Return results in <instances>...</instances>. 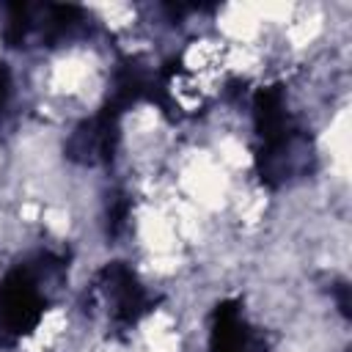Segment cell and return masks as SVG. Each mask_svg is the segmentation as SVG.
<instances>
[{
  "label": "cell",
  "mask_w": 352,
  "mask_h": 352,
  "mask_svg": "<svg viewBox=\"0 0 352 352\" xmlns=\"http://www.w3.org/2000/svg\"><path fill=\"white\" fill-rule=\"evenodd\" d=\"M63 258L44 250L28 261L11 267L0 280V349L14 346L25 336H30L50 302H52V283L63 275Z\"/></svg>",
  "instance_id": "6da1fadb"
},
{
  "label": "cell",
  "mask_w": 352,
  "mask_h": 352,
  "mask_svg": "<svg viewBox=\"0 0 352 352\" xmlns=\"http://www.w3.org/2000/svg\"><path fill=\"white\" fill-rule=\"evenodd\" d=\"M94 292L104 308L107 324L116 333L132 330L160 302V297L146 289V283L138 278V272L126 261H107L96 272Z\"/></svg>",
  "instance_id": "7a4b0ae2"
},
{
  "label": "cell",
  "mask_w": 352,
  "mask_h": 352,
  "mask_svg": "<svg viewBox=\"0 0 352 352\" xmlns=\"http://www.w3.org/2000/svg\"><path fill=\"white\" fill-rule=\"evenodd\" d=\"M121 118H124L121 113L102 104L91 118L80 121L66 138V146H63L66 160L82 168L110 165L121 143Z\"/></svg>",
  "instance_id": "3957f363"
},
{
  "label": "cell",
  "mask_w": 352,
  "mask_h": 352,
  "mask_svg": "<svg viewBox=\"0 0 352 352\" xmlns=\"http://www.w3.org/2000/svg\"><path fill=\"white\" fill-rule=\"evenodd\" d=\"M311 160L314 146L308 132L300 126L278 140L256 146V176L261 179V184L275 190L297 176H305L311 170Z\"/></svg>",
  "instance_id": "277c9868"
},
{
  "label": "cell",
  "mask_w": 352,
  "mask_h": 352,
  "mask_svg": "<svg viewBox=\"0 0 352 352\" xmlns=\"http://www.w3.org/2000/svg\"><path fill=\"white\" fill-rule=\"evenodd\" d=\"M209 352H270L267 338L242 311L239 300H223L209 316Z\"/></svg>",
  "instance_id": "5b68a950"
},
{
  "label": "cell",
  "mask_w": 352,
  "mask_h": 352,
  "mask_svg": "<svg viewBox=\"0 0 352 352\" xmlns=\"http://www.w3.org/2000/svg\"><path fill=\"white\" fill-rule=\"evenodd\" d=\"M154 99H157V72H151L138 58H121L113 69L104 104L124 116L132 104L154 102Z\"/></svg>",
  "instance_id": "8992f818"
},
{
  "label": "cell",
  "mask_w": 352,
  "mask_h": 352,
  "mask_svg": "<svg viewBox=\"0 0 352 352\" xmlns=\"http://www.w3.org/2000/svg\"><path fill=\"white\" fill-rule=\"evenodd\" d=\"M250 116H253V129H256L258 143H270V140H278V138L300 129V121L289 110L283 85L256 88V94L250 99Z\"/></svg>",
  "instance_id": "52a82bcc"
},
{
  "label": "cell",
  "mask_w": 352,
  "mask_h": 352,
  "mask_svg": "<svg viewBox=\"0 0 352 352\" xmlns=\"http://www.w3.org/2000/svg\"><path fill=\"white\" fill-rule=\"evenodd\" d=\"M88 16L80 6L69 3H44L33 6V38L44 47H55L60 41H69L82 33Z\"/></svg>",
  "instance_id": "ba28073f"
},
{
  "label": "cell",
  "mask_w": 352,
  "mask_h": 352,
  "mask_svg": "<svg viewBox=\"0 0 352 352\" xmlns=\"http://www.w3.org/2000/svg\"><path fill=\"white\" fill-rule=\"evenodd\" d=\"M0 36L8 47H28L33 38V6L30 3H3L0 6Z\"/></svg>",
  "instance_id": "9c48e42d"
},
{
  "label": "cell",
  "mask_w": 352,
  "mask_h": 352,
  "mask_svg": "<svg viewBox=\"0 0 352 352\" xmlns=\"http://www.w3.org/2000/svg\"><path fill=\"white\" fill-rule=\"evenodd\" d=\"M129 212H132V204H129V195L126 192H113L107 198V209H104V228H107V236H121L126 231V220H129Z\"/></svg>",
  "instance_id": "30bf717a"
},
{
  "label": "cell",
  "mask_w": 352,
  "mask_h": 352,
  "mask_svg": "<svg viewBox=\"0 0 352 352\" xmlns=\"http://www.w3.org/2000/svg\"><path fill=\"white\" fill-rule=\"evenodd\" d=\"M11 94H14V74H11V66L0 60V118L11 104Z\"/></svg>",
  "instance_id": "8fae6325"
}]
</instances>
